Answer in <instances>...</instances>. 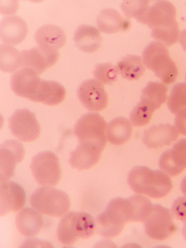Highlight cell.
Here are the masks:
<instances>
[{
    "label": "cell",
    "instance_id": "cell-1",
    "mask_svg": "<svg viewBox=\"0 0 186 248\" xmlns=\"http://www.w3.org/2000/svg\"><path fill=\"white\" fill-rule=\"evenodd\" d=\"M10 85L17 96L49 106L60 105L66 93L61 83L42 79L39 74L29 68H23L14 74Z\"/></svg>",
    "mask_w": 186,
    "mask_h": 248
},
{
    "label": "cell",
    "instance_id": "cell-2",
    "mask_svg": "<svg viewBox=\"0 0 186 248\" xmlns=\"http://www.w3.org/2000/svg\"><path fill=\"white\" fill-rule=\"evenodd\" d=\"M127 183L133 191L153 199L167 196L173 187L171 179L166 172L143 166H137L130 170Z\"/></svg>",
    "mask_w": 186,
    "mask_h": 248
},
{
    "label": "cell",
    "instance_id": "cell-3",
    "mask_svg": "<svg viewBox=\"0 0 186 248\" xmlns=\"http://www.w3.org/2000/svg\"><path fill=\"white\" fill-rule=\"evenodd\" d=\"M132 219L133 209L129 198H115L96 217V232L106 238L118 237Z\"/></svg>",
    "mask_w": 186,
    "mask_h": 248
},
{
    "label": "cell",
    "instance_id": "cell-4",
    "mask_svg": "<svg viewBox=\"0 0 186 248\" xmlns=\"http://www.w3.org/2000/svg\"><path fill=\"white\" fill-rule=\"evenodd\" d=\"M96 232V222L85 212H68L57 227V237L64 245H71L79 239H87Z\"/></svg>",
    "mask_w": 186,
    "mask_h": 248
},
{
    "label": "cell",
    "instance_id": "cell-5",
    "mask_svg": "<svg viewBox=\"0 0 186 248\" xmlns=\"http://www.w3.org/2000/svg\"><path fill=\"white\" fill-rule=\"evenodd\" d=\"M142 62L165 85L172 84L177 79V66L170 56L167 46L162 43H149L142 52Z\"/></svg>",
    "mask_w": 186,
    "mask_h": 248
},
{
    "label": "cell",
    "instance_id": "cell-6",
    "mask_svg": "<svg viewBox=\"0 0 186 248\" xmlns=\"http://www.w3.org/2000/svg\"><path fill=\"white\" fill-rule=\"evenodd\" d=\"M30 203L33 209L43 215L62 217L71 208V199L63 190L51 186L41 187L32 193Z\"/></svg>",
    "mask_w": 186,
    "mask_h": 248
},
{
    "label": "cell",
    "instance_id": "cell-7",
    "mask_svg": "<svg viewBox=\"0 0 186 248\" xmlns=\"http://www.w3.org/2000/svg\"><path fill=\"white\" fill-rule=\"evenodd\" d=\"M108 124L97 113H85L77 122L74 132L79 142H91L104 150L107 144Z\"/></svg>",
    "mask_w": 186,
    "mask_h": 248
},
{
    "label": "cell",
    "instance_id": "cell-8",
    "mask_svg": "<svg viewBox=\"0 0 186 248\" xmlns=\"http://www.w3.org/2000/svg\"><path fill=\"white\" fill-rule=\"evenodd\" d=\"M32 175L37 183L46 186H55L62 178V168L56 153L45 151L35 155L30 165Z\"/></svg>",
    "mask_w": 186,
    "mask_h": 248
},
{
    "label": "cell",
    "instance_id": "cell-9",
    "mask_svg": "<svg viewBox=\"0 0 186 248\" xmlns=\"http://www.w3.org/2000/svg\"><path fill=\"white\" fill-rule=\"evenodd\" d=\"M173 216L170 209L160 204H155L151 215L144 221L145 232L154 240L167 239L176 231Z\"/></svg>",
    "mask_w": 186,
    "mask_h": 248
},
{
    "label": "cell",
    "instance_id": "cell-10",
    "mask_svg": "<svg viewBox=\"0 0 186 248\" xmlns=\"http://www.w3.org/2000/svg\"><path fill=\"white\" fill-rule=\"evenodd\" d=\"M9 127L15 138L26 142L37 140L41 134L37 117L27 108L16 110L13 113L9 119Z\"/></svg>",
    "mask_w": 186,
    "mask_h": 248
},
{
    "label": "cell",
    "instance_id": "cell-11",
    "mask_svg": "<svg viewBox=\"0 0 186 248\" xmlns=\"http://www.w3.org/2000/svg\"><path fill=\"white\" fill-rule=\"evenodd\" d=\"M77 95L82 105L90 111H102L108 105L107 92L97 79H87L81 83L77 90Z\"/></svg>",
    "mask_w": 186,
    "mask_h": 248
},
{
    "label": "cell",
    "instance_id": "cell-12",
    "mask_svg": "<svg viewBox=\"0 0 186 248\" xmlns=\"http://www.w3.org/2000/svg\"><path fill=\"white\" fill-rule=\"evenodd\" d=\"M1 181H8L15 175L17 165L23 161L25 149L16 140H8L1 145Z\"/></svg>",
    "mask_w": 186,
    "mask_h": 248
},
{
    "label": "cell",
    "instance_id": "cell-13",
    "mask_svg": "<svg viewBox=\"0 0 186 248\" xmlns=\"http://www.w3.org/2000/svg\"><path fill=\"white\" fill-rule=\"evenodd\" d=\"M23 66L43 74L48 68L53 66L59 59L60 54L57 50L46 49L36 46L29 50L22 51Z\"/></svg>",
    "mask_w": 186,
    "mask_h": 248
},
{
    "label": "cell",
    "instance_id": "cell-14",
    "mask_svg": "<svg viewBox=\"0 0 186 248\" xmlns=\"http://www.w3.org/2000/svg\"><path fill=\"white\" fill-rule=\"evenodd\" d=\"M26 203V192L19 184L3 181L1 184V216L10 212H17Z\"/></svg>",
    "mask_w": 186,
    "mask_h": 248
},
{
    "label": "cell",
    "instance_id": "cell-15",
    "mask_svg": "<svg viewBox=\"0 0 186 248\" xmlns=\"http://www.w3.org/2000/svg\"><path fill=\"white\" fill-rule=\"evenodd\" d=\"M179 131L170 124H159L149 127L144 133L143 143L150 149L169 146L179 138Z\"/></svg>",
    "mask_w": 186,
    "mask_h": 248
},
{
    "label": "cell",
    "instance_id": "cell-16",
    "mask_svg": "<svg viewBox=\"0 0 186 248\" xmlns=\"http://www.w3.org/2000/svg\"><path fill=\"white\" fill-rule=\"evenodd\" d=\"M103 151L95 144L79 142L77 148L71 153L70 164L78 170L91 169L99 162Z\"/></svg>",
    "mask_w": 186,
    "mask_h": 248
},
{
    "label": "cell",
    "instance_id": "cell-17",
    "mask_svg": "<svg viewBox=\"0 0 186 248\" xmlns=\"http://www.w3.org/2000/svg\"><path fill=\"white\" fill-rule=\"evenodd\" d=\"M29 28L25 21L18 16H9L3 18L0 27V36L7 45H17L25 39Z\"/></svg>",
    "mask_w": 186,
    "mask_h": 248
},
{
    "label": "cell",
    "instance_id": "cell-18",
    "mask_svg": "<svg viewBox=\"0 0 186 248\" xmlns=\"http://www.w3.org/2000/svg\"><path fill=\"white\" fill-rule=\"evenodd\" d=\"M175 17L176 9L173 3L169 1H158L149 7L141 23L153 29L175 20Z\"/></svg>",
    "mask_w": 186,
    "mask_h": 248
},
{
    "label": "cell",
    "instance_id": "cell-19",
    "mask_svg": "<svg viewBox=\"0 0 186 248\" xmlns=\"http://www.w3.org/2000/svg\"><path fill=\"white\" fill-rule=\"evenodd\" d=\"M15 222L19 233L27 237L37 236L42 231L44 224L41 213L33 208L21 209Z\"/></svg>",
    "mask_w": 186,
    "mask_h": 248
},
{
    "label": "cell",
    "instance_id": "cell-20",
    "mask_svg": "<svg viewBox=\"0 0 186 248\" xmlns=\"http://www.w3.org/2000/svg\"><path fill=\"white\" fill-rule=\"evenodd\" d=\"M35 41L40 47L58 50L65 45L66 36L64 30L58 26L47 24L37 30Z\"/></svg>",
    "mask_w": 186,
    "mask_h": 248
},
{
    "label": "cell",
    "instance_id": "cell-21",
    "mask_svg": "<svg viewBox=\"0 0 186 248\" xmlns=\"http://www.w3.org/2000/svg\"><path fill=\"white\" fill-rule=\"evenodd\" d=\"M74 41L79 50L86 53H93L101 46V34L95 27L82 24L77 28Z\"/></svg>",
    "mask_w": 186,
    "mask_h": 248
},
{
    "label": "cell",
    "instance_id": "cell-22",
    "mask_svg": "<svg viewBox=\"0 0 186 248\" xmlns=\"http://www.w3.org/2000/svg\"><path fill=\"white\" fill-rule=\"evenodd\" d=\"M129 21L124 19L119 12L113 9H105L99 13L97 17V25L100 31L113 34L124 31L130 27Z\"/></svg>",
    "mask_w": 186,
    "mask_h": 248
},
{
    "label": "cell",
    "instance_id": "cell-23",
    "mask_svg": "<svg viewBox=\"0 0 186 248\" xmlns=\"http://www.w3.org/2000/svg\"><path fill=\"white\" fill-rule=\"evenodd\" d=\"M132 131L133 125L128 119L124 117L116 118L108 124V141L113 145H123L129 140Z\"/></svg>",
    "mask_w": 186,
    "mask_h": 248
},
{
    "label": "cell",
    "instance_id": "cell-24",
    "mask_svg": "<svg viewBox=\"0 0 186 248\" xmlns=\"http://www.w3.org/2000/svg\"><path fill=\"white\" fill-rule=\"evenodd\" d=\"M168 88L164 83L157 81H150L144 88L141 93V101L156 110L161 107L167 101Z\"/></svg>",
    "mask_w": 186,
    "mask_h": 248
},
{
    "label": "cell",
    "instance_id": "cell-25",
    "mask_svg": "<svg viewBox=\"0 0 186 248\" xmlns=\"http://www.w3.org/2000/svg\"><path fill=\"white\" fill-rule=\"evenodd\" d=\"M119 73L123 78L128 80H138L145 71L141 57L136 55H128L124 57L117 65Z\"/></svg>",
    "mask_w": 186,
    "mask_h": 248
},
{
    "label": "cell",
    "instance_id": "cell-26",
    "mask_svg": "<svg viewBox=\"0 0 186 248\" xmlns=\"http://www.w3.org/2000/svg\"><path fill=\"white\" fill-rule=\"evenodd\" d=\"M152 37L165 46L174 45L180 40V28L176 20L152 29Z\"/></svg>",
    "mask_w": 186,
    "mask_h": 248
},
{
    "label": "cell",
    "instance_id": "cell-27",
    "mask_svg": "<svg viewBox=\"0 0 186 248\" xmlns=\"http://www.w3.org/2000/svg\"><path fill=\"white\" fill-rule=\"evenodd\" d=\"M1 70L3 72L14 73L23 66V55L17 49L12 46H1Z\"/></svg>",
    "mask_w": 186,
    "mask_h": 248
},
{
    "label": "cell",
    "instance_id": "cell-28",
    "mask_svg": "<svg viewBox=\"0 0 186 248\" xmlns=\"http://www.w3.org/2000/svg\"><path fill=\"white\" fill-rule=\"evenodd\" d=\"M129 200L133 209L132 222H144L151 215L154 208L152 201L140 194L131 196Z\"/></svg>",
    "mask_w": 186,
    "mask_h": 248
},
{
    "label": "cell",
    "instance_id": "cell-29",
    "mask_svg": "<svg viewBox=\"0 0 186 248\" xmlns=\"http://www.w3.org/2000/svg\"><path fill=\"white\" fill-rule=\"evenodd\" d=\"M154 112L152 106L140 101L130 113V122L134 127H142L149 123Z\"/></svg>",
    "mask_w": 186,
    "mask_h": 248
},
{
    "label": "cell",
    "instance_id": "cell-30",
    "mask_svg": "<svg viewBox=\"0 0 186 248\" xmlns=\"http://www.w3.org/2000/svg\"><path fill=\"white\" fill-rule=\"evenodd\" d=\"M167 106L174 114L186 108V85L185 83H178L173 87L168 98Z\"/></svg>",
    "mask_w": 186,
    "mask_h": 248
},
{
    "label": "cell",
    "instance_id": "cell-31",
    "mask_svg": "<svg viewBox=\"0 0 186 248\" xmlns=\"http://www.w3.org/2000/svg\"><path fill=\"white\" fill-rule=\"evenodd\" d=\"M149 1H124L122 3L121 9L126 17L136 18L141 23L149 9Z\"/></svg>",
    "mask_w": 186,
    "mask_h": 248
},
{
    "label": "cell",
    "instance_id": "cell-32",
    "mask_svg": "<svg viewBox=\"0 0 186 248\" xmlns=\"http://www.w3.org/2000/svg\"><path fill=\"white\" fill-rule=\"evenodd\" d=\"M93 77L104 85H112L118 79V68L108 62L96 65L93 70Z\"/></svg>",
    "mask_w": 186,
    "mask_h": 248
},
{
    "label": "cell",
    "instance_id": "cell-33",
    "mask_svg": "<svg viewBox=\"0 0 186 248\" xmlns=\"http://www.w3.org/2000/svg\"><path fill=\"white\" fill-rule=\"evenodd\" d=\"M159 167L161 168V170L166 172L170 176H176V175H180L184 170L176 166V164L173 161L170 149L167 150L165 153L161 154L160 160H159Z\"/></svg>",
    "mask_w": 186,
    "mask_h": 248
},
{
    "label": "cell",
    "instance_id": "cell-34",
    "mask_svg": "<svg viewBox=\"0 0 186 248\" xmlns=\"http://www.w3.org/2000/svg\"><path fill=\"white\" fill-rule=\"evenodd\" d=\"M173 215L180 221H186V197H179L172 204Z\"/></svg>",
    "mask_w": 186,
    "mask_h": 248
},
{
    "label": "cell",
    "instance_id": "cell-35",
    "mask_svg": "<svg viewBox=\"0 0 186 248\" xmlns=\"http://www.w3.org/2000/svg\"><path fill=\"white\" fill-rule=\"evenodd\" d=\"M175 127L179 133L186 136V108H184L176 113Z\"/></svg>",
    "mask_w": 186,
    "mask_h": 248
},
{
    "label": "cell",
    "instance_id": "cell-36",
    "mask_svg": "<svg viewBox=\"0 0 186 248\" xmlns=\"http://www.w3.org/2000/svg\"><path fill=\"white\" fill-rule=\"evenodd\" d=\"M180 43H181L184 50L186 51V29H184L181 31V36H180Z\"/></svg>",
    "mask_w": 186,
    "mask_h": 248
},
{
    "label": "cell",
    "instance_id": "cell-37",
    "mask_svg": "<svg viewBox=\"0 0 186 248\" xmlns=\"http://www.w3.org/2000/svg\"><path fill=\"white\" fill-rule=\"evenodd\" d=\"M181 191L183 193L184 195L186 197V176L184 178L182 181H181Z\"/></svg>",
    "mask_w": 186,
    "mask_h": 248
},
{
    "label": "cell",
    "instance_id": "cell-38",
    "mask_svg": "<svg viewBox=\"0 0 186 248\" xmlns=\"http://www.w3.org/2000/svg\"><path fill=\"white\" fill-rule=\"evenodd\" d=\"M182 234H183V237L186 241V221L185 224H184L183 230H182Z\"/></svg>",
    "mask_w": 186,
    "mask_h": 248
},
{
    "label": "cell",
    "instance_id": "cell-39",
    "mask_svg": "<svg viewBox=\"0 0 186 248\" xmlns=\"http://www.w3.org/2000/svg\"></svg>",
    "mask_w": 186,
    "mask_h": 248
}]
</instances>
